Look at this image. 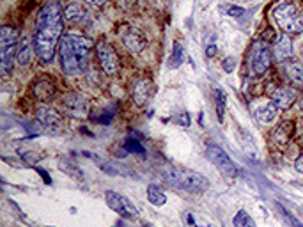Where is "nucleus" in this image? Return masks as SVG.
Here are the masks:
<instances>
[{
    "instance_id": "nucleus-7",
    "label": "nucleus",
    "mask_w": 303,
    "mask_h": 227,
    "mask_svg": "<svg viewBox=\"0 0 303 227\" xmlns=\"http://www.w3.org/2000/svg\"><path fill=\"white\" fill-rule=\"evenodd\" d=\"M206 154H208V158L211 160V163H213V165H215L224 176H229V177L238 176V167H236V163L227 156V153H225L220 146H216V144H210Z\"/></svg>"
},
{
    "instance_id": "nucleus-27",
    "label": "nucleus",
    "mask_w": 303,
    "mask_h": 227,
    "mask_svg": "<svg viewBox=\"0 0 303 227\" xmlns=\"http://www.w3.org/2000/svg\"><path fill=\"white\" fill-rule=\"evenodd\" d=\"M233 224H234V227H257L256 220H254L245 209H239L238 213H236Z\"/></svg>"
},
{
    "instance_id": "nucleus-11",
    "label": "nucleus",
    "mask_w": 303,
    "mask_h": 227,
    "mask_svg": "<svg viewBox=\"0 0 303 227\" xmlns=\"http://www.w3.org/2000/svg\"><path fill=\"white\" fill-rule=\"evenodd\" d=\"M153 91H154V85H153V82H151L149 78L139 80V82L133 85V93H131L135 105L144 107L145 103L149 101V98H151V94H153Z\"/></svg>"
},
{
    "instance_id": "nucleus-3",
    "label": "nucleus",
    "mask_w": 303,
    "mask_h": 227,
    "mask_svg": "<svg viewBox=\"0 0 303 227\" xmlns=\"http://www.w3.org/2000/svg\"><path fill=\"white\" fill-rule=\"evenodd\" d=\"M162 177L176 188H181V190L190 192V194H202L210 186L208 177L199 174V172L186 171V169H165V171H162Z\"/></svg>"
},
{
    "instance_id": "nucleus-12",
    "label": "nucleus",
    "mask_w": 303,
    "mask_h": 227,
    "mask_svg": "<svg viewBox=\"0 0 303 227\" xmlns=\"http://www.w3.org/2000/svg\"><path fill=\"white\" fill-rule=\"evenodd\" d=\"M294 101H296V91H293L291 87H280L271 94V103L279 110H287Z\"/></svg>"
},
{
    "instance_id": "nucleus-35",
    "label": "nucleus",
    "mask_w": 303,
    "mask_h": 227,
    "mask_svg": "<svg viewBox=\"0 0 303 227\" xmlns=\"http://www.w3.org/2000/svg\"><path fill=\"white\" fill-rule=\"evenodd\" d=\"M215 53H216V45H215V43H210V45H208V48H206V55L213 57Z\"/></svg>"
},
{
    "instance_id": "nucleus-17",
    "label": "nucleus",
    "mask_w": 303,
    "mask_h": 227,
    "mask_svg": "<svg viewBox=\"0 0 303 227\" xmlns=\"http://www.w3.org/2000/svg\"><path fill=\"white\" fill-rule=\"evenodd\" d=\"M16 51L18 47H5L0 48V73L7 76L14 68V60H16Z\"/></svg>"
},
{
    "instance_id": "nucleus-38",
    "label": "nucleus",
    "mask_w": 303,
    "mask_h": 227,
    "mask_svg": "<svg viewBox=\"0 0 303 227\" xmlns=\"http://www.w3.org/2000/svg\"><path fill=\"white\" fill-rule=\"evenodd\" d=\"M38 172H39V174H41L43 177H45V179H47L48 185H51V179H50V176H48V174H47V171H45V169H38Z\"/></svg>"
},
{
    "instance_id": "nucleus-4",
    "label": "nucleus",
    "mask_w": 303,
    "mask_h": 227,
    "mask_svg": "<svg viewBox=\"0 0 303 227\" xmlns=\"http://www.w3.org/2000/svg\"><path fill=\"white\" fill-rule=\"evenodd\" d=\"M279 27L285 34H302L303 32V16L300 9L291 2H284L275 7L273 11Z\"/></svg>"
},
{
    "instance_id": "nucleus-13",
    "label": "nucleus",
    "mask_w": 303,
    "mask_h": 227,
    "mask_svg": "<svg viewBox=\"0 0 303 227\" xmlns=\"http://www.w3.org/2000/svg\"><path fill=\"white\" fill-rule=\"evenodd\" d=\"M122 43H124V47L130 51H133V53H140V51L145 48L144 36L140 32H137L135 28H130V27L124 28V32H122Z\"/></svg>"
},
{
    "instance_id": "nucleus-32",
    "label": "nucleus",
    "mask_w": 303,
    "mask_h": 227,
    "mask_svg": "<svg viewBox=\"0 0 303 227\" xmlns=\"http://www.w3.org/2000/svg\"><path fill=\"white\" fill-rule=\"evenodd\" d=\"M124 149H126L128 153L139 154V156H145V148L142 146V142H139V140L128 139L126 144H124Z\"/></svg>"
},
{
    "instance_id": "nucleus-9",
    "label": "nucleus",
    "mask_w": 303,
    "mask_h": 227,
    "mask_svg": "<svg viewBox=\"0 0 303 227\" xmlns=\"http://www.w3.org/2000/svg\"><path fill=\"white\" fill-rule=\"evenodd\" d=\"M96 53H98V62L101 70L107 75H116L119 71V59L117 53L107 41L96 43Z\"/></svg>"
},
{
    "instance_id": "nucleus-36",
    "label": "nucleus",
    "mask_w": 303,
    "mask_h": 227,
    "mask_svg": "<svg viewBox=\"0 0 303 227\" xmlns=\"http://www.w3.org/2000/svg\"><path fill=\"white\" fill-rule=\"evenodd\" d=\"M294 169H296L300 174H303V154H302V156H298V160L294 162Z\"/></svg>"
},
{
    "instance_id": "nucleus-24",
    "label": "nucleus",
    "mask_w": 303,
    "mask_h": 227,
    "mask_svg": "<svg viewBox=\"0 0 303 227\" xmlns=\"http://www.w3.org/2000/svg\"><path fill=\"white\" fill-rule=\"evenodd\" d=\"M285 73L293 84H303V62H300V60L285 62Z\"/></svg>"
},
{
    "instance_id": "nucleus-8",
    "label": "nucleus",
    "mask_w": 303,
    "mask_h": 227,
    "mask_svg": "<svg viewBox=\"0 0 303 227\" xmlns=\"http://www.w3.org/2000/svg\"><path fill=\"white\" fill-rule=\"evenodd\" d=\"M36 119H38V123L43 126V130L47 131V133H62V128H64V125H62V119L61 116H59V112L53 110V108L47 107V105H43V107L38 108V112H36Z\"/></svg>"
},
{
    "instance_id": "nucleus-28",
    "label": "nucleus",
    "mask_w": 303,
    "mask_h": 227,
    "mask_svg": "<svg viewBox=\"0 0 303 227\" xmlns=\"http://www.w3.org/2000/svg\"><path fill=\"white\" fill-rule=\"evenodd\" d=\"M215 103H216V117L220 123H224V114H225V94L222 89H215Z\"/></svg>"
},
{
    "instance_id": "nucleus-26",
    "label": "nucleus",
    "mask_w": 303,
    "mask_h": 227,
    "mask_svg": "<svg viewBox=\"0 0 303 227\" xmlns=\"http://www.w3.org/2000/svg\"><path fill=\"white\" fill-rule=\"evenodd\" d=\"M84 154L87 158H91V160H93V162L96 163V165H98V167L101 169L105 174H108V176H117V174H119V171H117V167L114 165V163L107 162V160H101V158L96 156L94 153H84Z\"/></svg>"
},
{
    "instance_id": "nucleus-5",
    "label": "nucleus",
    "mask_w": 303,
    "mask_h": 227,
    "mask_svg": "<svg viewBox=\"0 0 303 227\" xmlns=\"http://www.w3.org/2000/svg\"><path fill=\"white\" fill-rule=\"evenodd\" d=\"M271 57H273V53L270 51V48L266 47V41L259 39V41L254 43L252 53H250V59H248V64H250V71H252V75L261 76V75H264L266 71L270 70Z\"/></svg>"
},
{
    "instance_id": "nucleus-22",
    "label": "nucleus",
    "mask_w": 303,
    "mask_h": 227,
    "mask_svg": "<svg viewBox=\"0 0 303 227\" xmlns=\"http://www.w3.org/2000/svg\"><path fill=\"white\" fill-rule=\"evenodd\" d=\"M185 57H186V50H185V47H183V43L174 41L172 55H170V59H168V68H170V70H177V68L185 62Z\"/></svg>"
},
{
    "instance_id": "nucleus-10",
    "label": "nucleus",
    "mask_w": 303,
    "mask_h": 227,
    "mask_svg": "<svg viewBox=\"0 0 303 227\" xmlns=\"http://www.w3.org/2000/svg\"><path fill=\"white\" fill-rule=\"evenodd\" d=\"M64 107L66 112L73 117H85L89 110V103L85 100V96L78 93H71L64 98Z\"/></svg>"
},
{
    "instance_id": "nucleus-2",
    "label": "nucleus",
    "mask_w": 303,
    "mask_h": 227,
    "mask_svg": "<svg viewBox=\"0 0 303 227\" xmlns=\"http://www.w3.org/2000/svg\"><path fill=\"white\" fill-rule=\"evenodd\" d=\"M93 48V41L78 34H64L59 43L61 68L66 75L75 76L85 70L89 59V51Z\"/></svg>"
},
{
    "instance_id": "nucleus-18",
    "label": "nucleus",
    "mask_w": 303,
    "mask_h": 227,
    "mask_svg": "<svg viewBox=\"0 0 303 227\" xmlns=\"http://www.w3.org/2000/svg\"><path fill=\"white\" fill-rule=\"evenodd\" d=\"M53 94H55V85L51 84L50 80L43 78L34 85V96L38 98L39 101H48L53 98Z\"/></svg>"
},
{
    "instance_id": "nucleus-29",
    "label": "nucleus",
    "mask_w": 303,
    "mask_h": 227,
    "mask_svg": "<svg viewBox=\"0 0 303 227\" xmlns=\"http://www.w3.org/2000/svg\"><path fill=\"white\" fill-rule=\"evenodd\" d=\"M59 165H61V171H64L66 174H70V176L76 177V179H82V177H84V174L80 172V169L76 167V165H75L73 162H70L68 158H61Z\"/></svg>"
},
{
    "instance_id": "nucleus-1",
    "label": "nucleus",
    "mask_w": 303,
    "mask_h": 227,
    "mask_svg": "<svg viewBox=\"0 0 303 227\" xmlns=\"http://www.w3.org/2000/svg\"><path fill=\"white\" fill-rule=\"evenodd\" d=\"M64 11L59 0H48L38 13L34 50L41 62H51L55 48L64 36Z\"/></svg>"
},
{
    "instance_id": "nucleus-25",
    "label": "nucleus",
    "mask_w": 303,
    "mask_h": 227,
    "mask_svg": "<svg viewBox=\"0 0 303 227\" xmlns=\"http://www.w3.org/2000/svg\"><path fill=\"white\" fill-rule=\"evenodd\" d=\"M147 201L153 206H163L167 202V195L158 185H149L147 186Z\"/></svg>"
},
{
    "instance_id": "nucleus-15",
    "label": "nucleus",
    "mask_w": 303,
    "mask_h": 227,
    "mask_svg": "<svg viewBox=\"0 0 303 227\" xmlns=\"http://www.w3.org/2000/svg\"><path fill=\"white\" fill-rule=\"evenodd\" d=\"M293 133H294V123L293 121H284V123H280L275 128V131H273V142H275L279 148H284L285 144L291 140Z\"/></svg>"
},
{
    "instance_id": "nucleus-14",
    "label": "nucleus",
    "mask_w": 303,
    "mask_h": 227,
    "mask_svg": "<svg viewBox=\"0 0 303 227\" xmlns=\"http://www.w3.org/2000/svg\"><path fill=\"white\" fill-rule=\"evenodd\" d=\"M293 55V43H291V37L287 34H282V36L277 39L275 47H273V57L280 62L287 60Z\"/></svg>"
},
{
    "instance_id": "nucleus-30",
    "label": "nucleus",
    "mask_w": 303,
    "mask_h": 227,
    "mask_svg": "<svg viewBox=\"0 0 303 227\" xmlns=\"http://www.w3.org/2000/svg\"><path fill=\"white\" fill-rule=\"evenodd\" d=\"M277 208H279V211H280V217L284 218V222L287 224L289 227H303V224L300 222L298 218L294 217L293 213H291L289 209H285V208H282L280 204H277Z\"/></svg>"
},
{
    "instance_id": "nucleus-37",
    "label": "nucleus",
    "mask_w": 303,
    "mask_h": 227,
    "mask_svg": "<svg viewBox=\"0 0 303 227\" xmlns=\"http://www.w3.org/2000/svg\"><path fill=\"white\" fill-rule=\"evenodd\" d=\"M84 2H87V4H91V5H96V7H99V5H103L107 0H84Z\"/></svg>"
},
{
    "instance_id": "nucleus-21",
    "label": "nucleus",
    "mask_w": 303,
    "mask_h": 227,
    "mask_svg": "<svg viewBox=\"0 0 303 227\" xmlns=\"http://www.w3.org/2000/svg\"><path fill=\"white\" fill-rule=\"evenodd\" d=\"M18 30L14 27H2L0 30V48L5 47H18Z\"/></svg>"
},
{
    "instance_id": "nucleus-31",
    "label": "nucleus",
    "mask_w": 303,
    "mask_h": 227,
    "mask_svg": "<svg viewBox=\"0 0 303 227\" xmlns=\"http://www.w3.org/2000/svg\"><path fill=\"white\" fill-rule=\"evenodd\" d=\"M218 11L222 14H227V16H233V18H238L241 14H245V9L239 7V5H234V4H222L218 7Z\"/></svg>"
},
{
    "instance_id": "nucleus-6",
    "label": "nucleus",
    "mask_w": 303,
    "mask_h": 227,
    "mask_svg": "<svg viewBox=\"0 0 303 227\" xmlns=\"http://www.w3.org/2000/svg\"><path fill=\"white\" fill-rule=\"evenodd\" d=\"M105 201H107L108 208L112 209L114 213L121 215L122 218H128V220H137L139 218V211H137L135 204L130 199H126L124 195L119 194V192H105Z\"/></svg>"
},
{
    "instance_id": "nucleus-33",
    "label": "nucleus",
    "mask_w": 303,
    "mask_h": 227,
    "mask_svg": "<svg viewBox=\"0 0 303 227\" xmlns=\"http://www.w3.org/2000/svg\"><path fill=\"white\" fill-rule=\"evenodd\" d=\"M20 154H22V158H23L28 165H36V163L41 160V154H39L38 151H22Z\"/></svg>"
},
{
    "instance_id": "nucleus-34",
    "label": "nucleus",
    "mask_w": 303,
    "mask_h": 227,
    "mask_svg": "<svg viewBox=\"0 0 303 227\" xmlns=\"http://www.w3.org/2000/svg\"><path fill=\"white\" fill-rule=\"evenodd\" d=\"M222 66H224V70L227 71V73H231V71L234 70V66H236V59H234V57H227Z\"/></svg>"
},
{
    "instance_id": "nucleus-20",
    "label": "nucleus",
    "mask_w": 303,
    "mask_h": 227,
    "mask_svg": "<svg viewBox=\"0 0 303 227\" xmlns=\"http://www.w3.org/2000/svg\"><path fill=\"white\" fill-rule=\"evenodd\" d=\"M277 116H279V108H277L273 103H268V105H264V107L256 110V117L261 121L262 125H271V123L277 119Z\"/></svg>"
},
{
    "instance_id": "nucleus-19",
    "label": "nucleus",
    "mask_w": 303,
    "mask_h": 227,
    "mask_svg": "<svg viewBox=\"0 0 303 227\" xmlns=\"http://www.w3.org/2000/svg\"><path fill=\"white\" fill-rule=\"evenodd\" d=\"M87 16V11L82 7L80 4H76V2H71V4L66 5L64 9V20H68L70 24H78V22H82V20Z\"/></svg>"
},
{
    "instance_id": "nucleus-39",
    "label": "nucleus",
    "mask_w": 303,
    "mask_h": 227,
    "mask_svg": "<svg viewBox=\"0 0 303 227\" xmlns=\"http://www.w3.org/2000/svg\"><path fill=\"white\" fill-rule=\"evenodd\" d=\"M302 53H303V48H302Z\"/></svg>"
},
{
    "instance_id": "nucleus-16",
    "label": "nucleus",
    "mask_w": 303,
    "mask_h": 227,
    "mask_svg": "<svg viewBox=\"0 0 303 227\" xmlns=\"http://www.w3.org/2000/svg\"><path fill=\"white\" fill-rule=\"evenodd\" d=\"M32 53H36V50H34V41H30L28 37H22L18 43V51H16V62H18V66L30 64Z\"/></svg>"
},
{
    "instance_id": "nucleus-23",
    "label": "nucleus",
    "mask_w": 303,
    "mask_h": 227,
    "mask_svg": "<svg viewBox=\"0 0 303 227\" xmlns=\"http://www.w3.org/2000/svg\"><path fill=\"white\" fill-rule=\"evenodd\" d=\"M183 222H185V227H216L213 222L206 220L202 215H197L193 211H186L183 215Z\"/></svg>"
}]
</instances>
